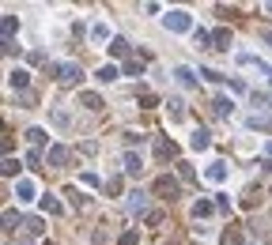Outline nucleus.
<instances>
[{
  "instance_id": "45",
  "label": "nucleus",
  "mask_w": 272,
  "mask_h": 245,
  "mask_svg": "<svg viewBox=\"0 0 272 245\" xmlns=\"http://www.w3.org/2000/svg\"><path fill=\"white\" fill-rule=\"evenodd\" d=\"M265 12H272V0H268V4H265Z\"/></svg>"
},
{
  "instance_id": "17",
  "label": "nucleus",
  "mask_w": 272,
  "mask_h": 245,
  "mask_svg": "<svg viewBox=\"0 0 272 245\" xmlns=\"http://www.w3.org/2000/svg\"><path fill=\"white\" fill-rule=\"evenodd\" d=\"M212 211H216V200H197V204H193V219H197V223L208 219Z\"/></svg>"
},
{
  "instance_id": "7",
  "label": "nucleus",
  "mask_w": 272,
  "mask_h": 245,
  "mask_svg": "<svg viewBox=\"0 0 272 245\" xmlns=\"http://www.w3.org/2000/svg\"><path fill=\"white\" fill-rule=\"evenodd\" d=\"M27 83H31V72H27V68L8 72V87H12V91H27Z\"/></svg>"
},
{
  "instance_id": "31",
  "label": "nucleus",
  "mask_w": 272,
  "mask_h": 245,
  "mask_svg": "<svg viewBox=\"0 0 272 245\" xmlns=\"http://www.w3.org/2000/svg\"><path fill=\"white\" fill-rule=\"evenodd\" d=\"M42 162H46V155L38 151V147H31V151H27V166H34V170H38Z\"/></svg>"
},
{
  "instance_id": "22",
  "label": "nucleus",
  "mask_w": 272,
  "mask_h": 245,
  "mask_svg": "<svg viewBox=\"0 0 272 245\" xmlns=\"http://www.w3.org/2000/svg\"><path fill=\"white\" fill-rule=\"evenodd\" d=\"M15 31H19V19L4 15V42H15Z\"/></svg>"
},
{
  "instance_id": "41",
  "label": "nucleus",
  "mask_w": 272,
  "mask_h": 245,
  "mask_svg": "<svg viewBox=\"0 0 272 245\" xmlns=\"http://www.w3.org/2000/svg\"><path fill=\"white\" fill-rule=\"evenodd\" d=\"M216 211H231V200H227V196H216Z\"/></svg>"
},
{
  "instance_id": "12",
  "label": "nucleus",
  "mask_w": 272,
  "mask_h": 245,
  "mask_svg": "<svg viewBox=\"0 0 272 245\" xmlns=\"http://www.w3.org/2000/svg\"><path fill=\"white\" fill-rule=\"evenodd\" d=\"M212 49H223V53H231V31H227V27H219V31L212 34Z\"/></svg>"
},
{
  "instance_id": "3",
  "label": "nucleus",
  "mask_w": 272,
  "mask_h": 245,
  "mask_svg": "<svg viewBox=\"0 0 272 245\" xmlns=\"http://www.w3.org/2000/svg\"><path fill=\"white\" fill-rule=\"evenodd\" d=\"M125 204H129V211L132 215H144V219H148V192H144V189H136V192H129V200H125Z\"/></svg>"
},
{
  "instance_id": "33",
  "label": "nucleus",
  "mask_w": 272,
  "mask_h": 245,
  "mask_svg": "<svg viewBox=\"0 0 272 245\" xmlns=\"http://www.w3.org/2000/svg\"><path fill=\"white\" fill-rule=\"evenodd\" d=\"M193 38H197V49H212V34L208 31H193Z\"/></svg>"
},
{
  "instance_id": "46",
  "label": "nucleus",
  "mask_w": 272,
  "mask_h": 245,
  "mask_svg": "<svg viewBox=\"0 0 272 245\" xmlns=\"http://www.w3.org/2000/svg\"><path fill=\"white\" fill-rule=\"evenodd\" d=\"M268 83H272V80H268Z\"/></svg>"
},
{
  "instance_id": "36",
  "label": "nucleus",
  "mask_w": 272,
  "mask_h": 245,
  "mask_svg": "<svg viewBox=\"0 0 272 245\" xmlns=\"http://www.w3.org/2000/svg\"><path fill=\"white\" fill-rule=\"evenodd\" d=\"M242 208H257V189H250L246 196H242Z\"/></svg>"
},
{
  "instance_id": "25",
  "label": "nucleus",
  "mask_w": 272,
  "mask_h": 245,
  "mask_svg": "<svg viewBox=\"0 0 272 245\" xmlns=\"http://www.w3.org/2000/svg\"><path fill=\"white\" fill-rule=\"evenodd\" d=\"M23 230H27V234H34V238H38V234H46V227H42V219H38V215L23 219Z\"/></svg>"
},
{
  "instance_id": "43",
  "label": "nucleus",
  "mask_w": 272,
  "mask_h": 245,
  "mask_svg": "<svg viewBox=\"0 0 272 245\" xmlns=\"http://www.w3.org/2000/svg\"><path fill=\"white\" fill-rule=\"evenodd\" d=\"M261 166H265V170H268V174H272V159H265V162H261Z\"/></svg>"
},
{
  "instance_id": "14",
  "label": "nucleus",
  "mask_w": 272,
  "mask_h": 245,
  "mask_svg": "<svg viewBox=\"0 0 272 245\" xmlns=\"http://www.w3.org/2000/svg\"><path fill=\"white\" fill-rule=\"evenodd\" d=\"M167 113H170V121H174V125L186 121V102H182V98H170V102H167Z\"/></svg>"
},
{
  "instance_id": "24",
  "label": "nucleus",
  "mask_w": 272,
  "mask_h": 245,
  "mask_svg": "<svg viewBox=\"0 0 272 245\" xmlns=\"http://www.w3.org/2000/svg\"><path fill=\"white\" fill-rule=\"evenodd\" d=\"M46 140H50V136H46V129H27V143H31V147H42Z\"/></svg>"
},
{
  "instance_id": "20",
  "label": "nucleus",
  "mask_w": 272,
  "mask_h": 245,
  "mask_svg": "<svg viewBox=\"0 0 272 245\" xmlns=\"http://www.w3.org/2000/svg\"><path fill=\"white\" fill-rule=\"evenodd\" d=\"M80 106H83V110H102V98L95 94V91H83L80 94Z\"/></svg>"
},
{
  "instance_id": "10",
  "label": "nucleus",
  "mask_w": 272,
  "mask_h": 245,
  "mask_svg": "<svg viewBox=\"0 0 272 245\" xmlns=\"http://www.w3.org/2000/svg\"><path fill=\"white\" fill-rule=\"evenodd\" d=\"M231 110H235V102H231L227 94H216V98H212V113H216V117H231Z\"/></svg>"
},
{
  "instance_id": "29",
  "label": "nucleus",
  "mask_w": 272,
  "mask_h": 245,
  "mask_svg": "<svg viewBox=\"0 0 272 245\" xmlns=\"http://www.w3.org/2000/svg\"><path fill=\"white\" fill-rule=\"evenodd\" d=\"M254 106H257L261 113H268V110H272V94H261V91H254Z\"/></svg>"
},
{
  "instance_id": "5",
  "label": "nucleus",
  "mask_w": 272,
  "mask_h": 245,
  "mask_svg": "<svg viewBox=\"0 0 272 245\" xmlns=\"http://www.w3.org/2000/svg\"><path fill=\"white\" fill-rule=\"evenodd\" d=\"M178 189H182V185L174 181L170 174H163V178L155 181V192H159V196H167V200H174V196H178Z\"/></svg>"
},
{
  "instance_id": "21",
  "label": "nucleus",
  "mask_w": 272,
  "mask_h": 245,
  "mask_svg": "<svg viewBox=\"0 0 272 245\" xmlns=\"http://www.w3.org/2000/svg\"><path fill=\"white\" fill-rule=\"evenodd\" d=\"M0 174H4V178H19V159H15V155H4V166H0Z\"/></svg>"
},
{
  "instance_id": "9",
  "label": "nucleus",
  "mask_w": 272,
  "mask_h": 245,
  "mask_svg": "<svg viewBox=\"0 0 272 245\" xmlns=\"http://www.w3.org/2000/svg\"><path fill=\"white\" fill-rule=\"evenodd\" d=\"M174 80H178L182 87H197V72H193L189 64H178L174 68Z\"/></svg>"
},
{
  "instance_id": "34",
  "label": "nucleus",
  "mask_w": 272,
  "mask_h": 245,
  "mask_svg": "<svg viewBox=\"0 0 272 245\" xmlns=\"http://www.w3.org/2000/svg\"><path fill=\"white\" fill-rule=\"evenodd\" d=\"M136 241H140V230H125L118 238V245H136Z\"/></svg>"
},
{
  "instance_id": "37",
  "label": "nucleus",
  "mask_w": 272,
  "mask_h": 245,
  "mask_svg": "<svg viewBox=\"0 0 272 245\" xmlns=\"http://www.w3.org/2000/svg\"><path fill=\"white\" fill-rule=\"evenodd\" d=\"M80 181L87 185V189H95V185H99V174H91V170H87V174H80Z\"/></svg>"
},
{
  "instance_id": "44",
  "label": "nucleus",
  "mask_w": 272,
  "mask_h": 245,
  "mask_svg": "<svg viewBox=\"0 0 272 245\" xmlns=\"http://www.w3.org/2000/svg\"><path fill=\"white\" fill-rule=\"evenodd\" d=\"M265 151H268V159H272V140H268V147H265Z\"/></svg>"
},
{
  "instance_id": "18",
  "label": "nucleus",
  "mask_w": 272,
  "mask_h": 245,
  "mask_svg": "<svg viewBox=\"0 0 272 245\" xmlns=\"http://www.w3.org/2000/svg\"><path fill=\"white\" fill-rule=\"evenodd\" d=\"M61 211H64V204L57 200V196L46 192V196H42V215H61Z\"/></svg>"
},
{
  "instance_id": "30",
  "label": "nucleus",
  "mask_w": 272,
  "mask_h": 245,
  "mask_svg": "<svg viewBox=\"0 0 272 245\" xmlns=\"http://www.w3.org/2000/svg\"><path fill=\"white\" fill-rule=\"evenodd\" d=\"M64 196H68V204H72V208H87V196H80L76 189H64Z\"/></svg>"
},
{
  "instance_id": "28",
  "label": "nucleus",
  "mask_w": 272,
  "mask_h": 245,
  "mask_svg": "<svg viewBox=\"0 0 272 245\" xmlns=\"http://www.w3.org/2000/svg\"><path fill=\"white\" fill-rule=\"evenodd\" d=\"M110 57H129V42H125V38H114L110 42Z\"/></svg>"
},
{
  "instance_id": "32",
  "label": "nucleus",
  "mask_w": 272,
  "mask_h": 245,
  "mask_svg": "<svg viewBox=\"0 0 272 245\" xmlns=\"http://www.w3.org/2000/svg\"><path fill=\"white\" fill-rule=\"evenodd\" d=\"M250 129H272V121L265 113H254V117H250Z\"/></svg>"
},
{
  "instance_id": "13",
  "label": "nucleus",
  "mask_w": 272,
  "mask_h": 245,
  "mask_svg": "<svg viewBox=\"0 0 272 245\" xmlns=\"http://www.w3.org/2000/svg\"><path fill=\"white\" fill-rule=\"evenodd\" d=\"M189 147H193V151H208V147H212V136H208V129H197V132H193Z\"/></svg>"
},
{
  "instance_id": "42",
  "label": "nucleus",
  "mask_w": 272,
  "mask_h": 245,
  "mask_svg": "<svg viewBox=\"0 0 272 245\" xmlns=\"http://www.w3.org/2000/svg\"><path fill=\"white\" fill-rule=\"evenodd\" d=\"M261 45H268V49H272V27H265V31H261Z\"/></svg>"
},
{
  "instance_id": "8",
  "label": "nucleus",
  "mask_w": 272,
  "mask_h": 245,
  "mask_svg": "<svg viewBox=\"0 0 272 245\" xmlns=\"http://www.w3.org/2000/svg\"><path fill=\"white\" fill-rule=\"evenodd\" d=\"M227 174H231V170H227V162H212L208 170H204V178H208L212 185H223V181H227Z\"/></svg>"
},
{
  "instance_id": "23",
  "label": "nucleus",
  "mask_w": 272,
  "mask_h": 245,
  "mask_svg": "<svg viewBox=\"0 0 272 245\" xmlns=\"http://www.w3.org/2000/svg\"><path fill=\"white\" fill-rule=\"evenodd\" d=\"M50 117H53V125H57V129H68V121H72V117H68V110H61V106H53Z\"/></svg>"
},
{
  "instance_id": "4",
  "label": "nucleus",
  "mask_w": 272,
  "mask_h": 245,
  "mask_svg": "<svg viewBox=\"0 0 272 245\" xmlns=\"http://www.w3.org/2000/svg\"><path fill=\"white\" fill-rule=\"evenodd\" d=\"M15 196H19V204H31L34 196H38L34 178H19V181H15Z\"/></svg>"
},
{
  "instance_id": "6",
  "label": "nucleus",
  "mask_w": 272,
  "mask_h": 245,
  "mask_svg": "<svg viewBox=\"0 0 272 245\" xmlns=\"http://www.w3.org/2000/svg\"><path fill=\"white\" fill-rule=\"evenodd\" d=\"M46 162H50L53 170H57V166H64V162H68V147H64V143H50V151H46Z\"/></svg>"
},
{
  "instance_id": "16",
  "label": "nucleus",
  "mask_w": 272,
  "mask_h": 245,
  "mask_svg": "<svg viewBox=\"0 0 272 245\" xmlns=\"http://www.w3.org/2000/svg\"><path fill=\"white\" fill-rule=\"evenodd\" d=\"M155 151H159V159H178V143L174 140H155Z\"/></svg>"
},
{
  "instance_id": "38",
  "label": "nucleus",
  "mask_w": 272,
  "mask_h": 245,
  "mask_svg": "<svg viewBox=\"0 0 272 245\" xmlns=\"http://www.w3.org/2000/svg\"><path fill=\"white\" fill-rule=\"evenodd\" d=\"M15 223H19V215L15 211H4V230H15Z\"/></svg>"
},
{
  "instance_id": "19",
  "label": "nucleus",
  "mask_w": 272,
  "mask_h": 245,
  "mask_svg": "<svg viewBox=\"0 0 272 245\" xmlns=\"http://www.w3.org/2000/svg\"><path fill=\"white\" fill-rule=\"evenodd\" d=\"M121 72H125V76H136V80H140V76H144V57H132V61H125Z\"/></svg>"
},
{
  "instance_id": "40",
  "label": "nucleus",
  "mask_w": 272,
  "mask_h": 245,
  "mask_svg": "<svg viewBox=\"0 0 272 245\" xmlns=\"http://www.w3.org/2000/svg\"><path fill=\"white\" fill-rule=\"evenodd\" d=\"M106 192H121V178H110V181H106Z\"/></svg>"
},
{
  "instance_id": "15",
  "label": "nucleus",
  "mask_w": 272,
  "mask_h": 245,
  "mask_svg": "<svg viewBox=\"0 0 272 245\" xmlns=\"http://www.w3.org/2000/svg\"><path fill=\"white\" fill-rule=\"evenodd\" d=\"M118 76H121V68H118V64H102L99 72H95V80H99V83H114Z\"/></svg>"
},
{
  "instance_id": "35",
  "label": "nucleus",
  "mask_w": 272,
  "mask_h": 245,
  "mask_svg": "<svg viewBox=\"0 0 272 245\" xmlns=\"http://www.w3.org/2000/svg\"><path fill=\"white\" fill-rule=\"evenodd\" d=\"M200 76H204L208 83H219V80H223V72H216V68H200Z\"/></svg>"
},
{
  "instance_id": "39",
  "label": "nucleus",
  "mask_w": 272,
  "mask_h": 245,
  "mask_svg": "<svg viewBox=\"0 0 272 245\" xmlns=\"http://www.w3.org/2000/svg\"><path fill=\"white\" fill-rule=\"evenodd\" d=\"M178 174H182L186 181H193V166H189V162H178Z\"/></svg>"
},
{
  "instance_id": "1",
  "label": "nucleus",
  "mask_w": 272,
  "mask_h": 245,
  "mask_svg": "<svg viewBox=\"0 0 272 245\" xmlns=\"http://www.w3.org/2000/svg\"><path fill=\"white\" fill-rule=\"evenodd\" d=\"M50 72H53V80H57V83H64V87L83 80V68L76 64V61H57V64L50 68Z\"/></svg>"
},
{
  "instance_id": "2",
  "label": "nucleus",
  "mask_w": 272,
  "mask_h": 245,
  "mask_svg": "<svg viewBox=\"0 0 272 245\" xmlns=\"http://www.w3.org/2000/svg\"><path fill=\"white\" fill-rule=\"evenodd\" d=\"M163 23H167V31H174V34H186V31H193V15L186 12V8H174L170 15H163Z\"/></svg>"
},
{
  "instance_id": "27",
  "label": "nucleus",
  "mask_w": 272,
  "mask_h": 245,
  "mask_svg": "<svg viewBox=\"0 0 272 245\" xmlns=\"http://www.w3.org/2000/svg\"><path fill=\"white\" fill-rule=\"evenodd\" d=\"M106 38H110V27H106V23H95V27H91V42H106ZM110 42H114V38H110Z\"/></svg>"
},
{
  "instance_id": "11",
  "label": "nucleus",
  "mask_w": 272,
  "mask_h": 245,
  "mask_svg": "<svg viewBox=\"0 0 272 245\" xmlns=\"http://www.w3.org/2000/svg\"><path fill=\"white\" fill-rule=\"evenodd\" d=\"M125 174H132V178H140V170H144V159H140V155H136V151H125Z\"/></svg>"
},
{
  "instance_id": "26",
  "label": "nucleus",
  "mask_w": 272,
  "mask_h": 245,
  "mask_svg": "<svg viewBox=\"0 0 272 245\" xmlns=\"http://www.w3.org/2000/svg\"><path fill=\"white\" fill-rule=\"evenodd\" d=\"M223 245H246V238H242L238 227H231V230H223Z\"/></svg>"
}]
</instances>
